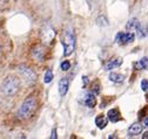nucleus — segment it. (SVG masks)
Masks as SVG:
<instances>
[{
  "label": "nucleus",
  "instance_id": "0eeeda50",
  "mask_svg": "<svg viewBox=\"0 0 148 139\" xmlns=\"http://www.w3.org/2000/svg\"><path fill=\"white\" fill-rule=\"evenodd\" d=\"M54 36H55V32L51 26L44 27V29L41 30V40H42V42L48 45V43H51L53 41Z\"/></svg>",
  "mask_w": 148,
  "mask_h": 139
},
{
  "label": "nucleus",
  "instance_id": "f03ea898",
  "mask_svg": "<svg viewBox=\"0 0 148 139\" xmlns=\"http://www.w3.org/2000/svg\"><path fill=\"white\" fill-rule=\"evenodd\" d=\"M35 109H36V101L34 97H29L21 104V107L18 110V117L20 119H27L33 115Z\"/></svg>",
  "mask_w": 148,
  "mask_h": 139
},
{
  "label": "nucleus",
  "instance_id": "9b49d317",
  "mask_svg": "<svg viewBox=\"0 0 148 139\" xmlns=\"http://www.w3.org/2000/svg\"><path fill=\"white\" fill-rule=\"evenodd\" d=\"M68 86H69V82L67 78H61L59 82V92L61 96H65L68 91Z\"/></svg>",
  "mask_w": 148,
  "mask_h": 139
},
{
  "label": "nucleus",
  "instance_id": "f3484780",
  "mask_svg": "<svg viewBox=\"0 0 148 139\" xmlns=\"http://www.w3.org/2000/svg\"><path fill=\"white\" fill-rule=\"evenodd\" d=\"M138 67L140 69H148V57H142L139 63H138Z\"/></svg>",
  "mask_w": 148,
  "mask_h": 139
},
{
  "label": "nucleus",
  "instance_id": "7ed1b4c3",
  "mask_svg": "<svg viewBox=\"0 0 148 139\" xmlns=\"http://www.w3.org/2000/svg\"><path fill=\"white\" fill-rule=\"evenodd\" d=\"M64 56H69L75 48V36L72 29H68L64 36Z\"/></svg>",
  "mask_w": 148,
  "mask_h": 139
},
{
  "label": "nucleus",
  "instance_id": "f8f14e48",
  "mask_svg": "<svg viewBox=\"0 0 148 139\" xmlns=\"http://www.w3.org/2000/svg\"><path fill=\"white\" fill-rule=\"evenodd\" d=\"M121 64H122V59H115V60L109 61L105 65V69L108 70V72H110V70H113V69H115V68H119Z\"/></svg>",
  "mask_w": 148,
  "mask_h": 139
},
{
  "label": "nucleus",
  "instance_id": "aec40b11",
  "mask_svg": "<svg viewBox=\"0 0 148 139\" xmlns=\"http://www.w3.org/2000/svg\"><path fill=\"white\" fill-rule=\"evenodd\" d=\"M69 68H71V63H69L68 61H64V62L61 63V70L66 72V70H68Z\"/></svg>",
  "mask_w": 148,
  "mask_h": 139
},
{
  "label": "nucleus",
  "instance_id": "5701e85b",
  "mask_svg": "<svg viewBox=\"0 0 148 139\" xmlns=\"http://www.w3.org/2000/svg\"><path fill=\"white\" fill-rule=\"evenodd\" d=\"M82 80H84V81H82V82H84V86H86V85H87V83H88V77H87V76H85V77H82Z\"/></svg>",
  "mask_w": 148,
  "mask_h": 139
},
{
  "label": "nucleus",
  "instance_id": "423d86ee",
  "mask_svg": "<svg viewBox=\"0 0 148 139\" xmlns=\"http://www.w3.org/2000/svg\"><path fill=\"white\" fill-rule=\"evenodd\" d=\"M135 39V35L133 32H128V33H118L116 35V42L120 45H128L133 42Z\"/></svg>",
  "mask_w": 148,
  "mask_h": 139
},
{
  "label": "nucleus",
  "instance_id": "6e6552de",
  "mask_svg": "<svg viewBox=\"0 0 148 139\" xmlns=\"http://www.w3.org/2000/svg\"><path fill=\"white\" fill-rule=\"evenodd\" d=\"M134 32L136 33V35H138L139 39H145L148 35V27L146 25L139 22V25L136 26V28H135Z\"/></svg>",
  "mask_w": 148,
  "mask_h": 139
},
{
  "label": "nucleus",
  "instance_id": "4be33fe9",
  "mask_svg": "<svg viewBox=\"0 0 148 139\" xmlns=\"http://www.w3.org/2000/svg\"><path fill=\"white\" fill-rule=\"evenodd\" d=\"M58 138V136H57V131L55 130H53L52 131V136H51V139H57Z\"/></svg>",
  "mask_w": 148,
  "mask_h": 139
},
{
  "label": "nucleus",
  "instance_id": "a211bd4d",
  "mask_svg": "<svg viewBox=\"0 0 148 139\" xmlns=\"http://www.w3.org/2000/svg\"><path fill=\"white\" fill-rule=\"evenodd\" d=\"M10 6V1L8 0H0V12H4Z\"/></svg>",
  "mask_w": 148,
  "mask_h": 139
},
{
  "label": "nucleus",
  "instance_id": "9d476101",
  "mask_svg": "<svg viewBox=\"0 0 148 139\" xmlns=\"http://www.w3.org/2000/svg\"><path fill=\"white\" fill-rule=\"evenodd\" d=\"M107 123H108V118L105 115H98L97 116V118H95V125L99 129H105L107 126Z\"/></svg>",
  "mask_w": 148,
  "mask_h": 139
},
{
  "label": "nucleus",
  "instance_id": "1a4fd4ad",
  "mask_svg": "<svg viewBox=\"0 0 148 139\" xmlns=\"http://www.w3.org/2000/svg\"><path fill=\"white\" fill-rule=\"evenodd\" d=\"M107 116H108V120L113 121V123H116V121H119L121 119V115L118 109H110L108 111Z\"/></svg>",
  "mask_w": 148,
  "mask_h": 139
},
{
  "label": "nucleus",
  "instance_id": "dca6fc26",
  "mask_svg": "<svg viewBox=\"0 0 148 139\" xmlns=\"http://www.w3.org/2000/svg\"><path fill=\"white\" fill-rule=\"evenodd\" d=\"M138 25H139V20H138V19H135V18H133V19H131V20H129V21L127 22L126 28H127L128 30H131V32H134Z\"/></svg>",
  "mask_w": 148,
  "mask_h": 139
},
{
  "label": "nucleus",
  "instance_id": "39448f33",
  "mask_svg": "<svg viewBox=\"0 0 148 139\" xmlns=\"http://www.w3.org/2000/svg\"><path fill=\"white\" fill-rule=\"evenodd\" d=\"M80 102L84 104V105H86L88 108H94L95 104H97V98L92 92L85 91L80 97Z\"/></svg>",
  "mask_w": 148,
  "mask_h": 139
},
{
  "label": "nucleus",
  "instance_id": "412c9836",
  "mask_svg": "<svg viewBox=\"0 0 148 139\" xmlns=\"http://www.w3.org/2000/svg\"><path fill=\"white\" fill-rule=\"evenodd\" d=\"M141 89L143 91H147L148 90V81L147 80H142L141 81Z\"/></svg>",
  "mask_w": 148,
  "mask_h": 139
},
{
  "label": "nucleus",
  "instance_id": "6ab92c4d",
  "mask_svg": "<svg viewBox=\"0 0 148 139\" xmlns=\"http://www.w3.org/2000/svg\"><path fill=\"white\" fill-rule=\"evenodd\" d=\"M53 80V73L52 70H47L46 74H45V77H44V82L45 83H51Z\"/></svg>",
  "mask_w": 148,
  "mask_h": 139
},
{
  "label": "nucleus",
  "instance_id": "2eb2a0df",
  "mask_svg": "<svg viewBox=\"0 0 148 139\" xmlns=\"http://www.w3.org/2000/svg\"><path fill=\"white\" fill-rule=\"evenodd\" d=\"M125 76L121 74H116V73H110L109 74V81L113 83H121L123 81Z\"/></svg>",
  "mask_w": 148,
  "mask_h": 139
},
{
  "label": "nucleus",
  "instance_id": "4468645a",
  "mask_svg": "<svg viewBox=\"0 0 148 139\" xmlns=\"http://www.w3.org/2000/svg\"><path fill=\"white\" fill-rule=\"evenodd\" d=\"M142 132V125L140 123H134L131 125V128L128 129V133L132 134V136H136V134H140Z\"/></svg>",
  "mask_w": 148,
  "mask_h": 139
},
{
  "label": "nucleus",
  "instance_id": "f257e3e1",
  "mask_svg": "<svg viewBox=\"0 0 148 139\" xmlns=\"http://www.w3.org/2000/svg\"><path fill=\"white\" fill-rule=\"evenodd\" d=\"M20 88V81L15 76H7L1 83V91L6 96H13Z\"/></svg>",
  "mask_w": 148,
  "mask_h": 139
},
{
  "label": "nucleus",
  "instance_id": "20e7f679",
  "mask_svg": "<svg viewBox=\"0 0 148 139\" xmlns=\"http://www.w3.org/2000/svg\"><path fill=\"white\" fill-rule=\"evenodd\" d=\"M18 70H19V74H20V76L23 77V80H24L27 84H33V83H35V81H36V75H35V73H34L33 70H31L29 68H27V67H25V65H20Z\"/></svg>",
  "mask_w": 148,
  "mask_h": 139
},
{
  "label": "nucleus",
  "instance_id": "b1692460",
  "mask_svg": "<svg viewBox=\"0 0 148 139\" xmlns=\"http://www.w3.org/2000/svg\"><path fill=\"white\" fill-rule=\"evenodd\" d=\"M143 125H145L146 128H148V117L145 118V120H143Z\"/></svg>",
  "mask_w": 148,
  "mask_h": 139
},
{
  "label": "nucleus",
  "instance_id": "ddd939ff",
  "mask_svg": "<svg viewBox=\"0 0 148 139\" xmlns=\"http://www.w3.org/2000/svg\"><path fill=\"white\" fill-rule=\"evenodd\" d=\"M44 55H45V51H44V48H42V47L36 46V47L33 49V57H34L36 61H42V60H44Z\"/></svg>",
  "mask_w": 148,
  "mask_h": 139
}]
</instances>
